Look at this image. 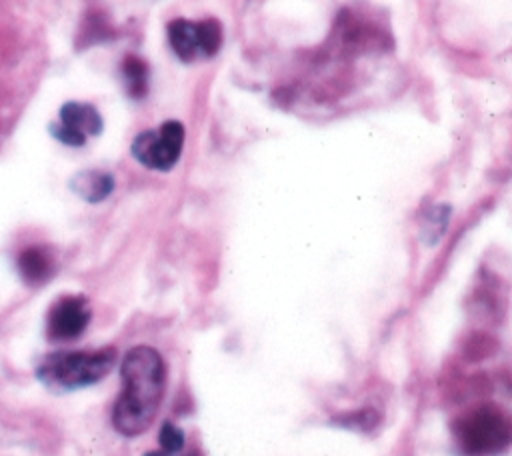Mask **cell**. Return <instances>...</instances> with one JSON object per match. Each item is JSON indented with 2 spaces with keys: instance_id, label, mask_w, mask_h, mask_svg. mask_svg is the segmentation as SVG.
Listing matches in <instances>:
<instances>
[{
  "instance_id": "11",
  "label": "cell",
  "mask_w": 512,
  "mask_h": 456,
  "mask_svg": "<svg viewBox=\"0 0 512 456\" xmlns=\"http://www.w3.org/2000/svg\"><path fill=\"white\" fill-rule=\"evenodd\" d=\"M198 28V42H200V54L202 56H212L218 52L222 44V30L220 24L212 18L196 22Z\"/></svg>"
},
{
  "instance_id": "1",
  "label": "cell",
  "mask_w": 512,
  "mask_h": 456,
  "mask_svg": "<svg viewBox=\"0 0 512 456\" xmlns=\"http://www.w3.org/2000/svg\"><path fill=\"white\" fill-rule=\"evenodd\" d=\"M166 384L162 356L150 346H134L122 360V392L112 410V424L122 436L142 434L160 408Z\"/></svg>"
},
{
  "instance_id": "3",
  "label": "cell",
  "mask_w": 512,
  "mask_h": 456,
  "mask_svg": "<svg viewBox=\"0 0 512 456\" xmlns=\"http://www.w3.org/2000/svg\"><path fill=\"white\" fill-rule=\"evenodd\" d=\"M114 364V350L98 352H58L44 360L38 368L40 380L50 386L74 390L102 380Z\"/></svg>"
},
{
  "instance_id": "9",
  "label": "cell",
  "mask_w": 512,
  "mask_h": 456,
  "mask_svg": "<svg viewBox=\"0 0 512 456\" xmlns=\"http://www.w3.org/2000/svg\"><path fill=\"white\" fill-rule=\"evenodd\" d=\"M18 268H20V274L24 280L36 284L50 276L52 262H50V256L42 248H28L20 254Z\"/></svg>"
},
{
  "instance_id": "2",
  "label": "cell",
  "mask_w": 512,
  "mask_h": 456,
  "mask_svg": "<svg viewBox=\"0 0 512 456\" xmlns=\"http://www.w3.org/2000/svg\"><path fill=\"white\" fill-rule=\"evenodd\" d=\"M452 432L464 456H496L512 444V418L494 404H482L460 414Z\"/></svg>"
},
{
  "instance_id": "4",
  "label": "cell",
  "mask_w": 512,
  "mask_h": 456,
  "mask_svg": "<svg viewBox=\"0 0 512 456\" xmlns=\"http://www.w3.org/2000/svg\"><path fill=\"white\" fill-rule=\"evenodd\" d=\"M184 128L176 120L164 122L156 130H146L132 144L134 158L152 170H170L182 152Z\"/></svg>"
},
{
  "instance_id": "12",
  "label": "cell",
  "mask_w": 512,
  "mask_h": 456,
  "mask_svg": "<svg viewBox=\"0 0 512 456\" xmlns=\"http://www.w3.org/2000/svg\"><path fill=\"white\" fill-rule=\"evenodd\" d=\"M160 446H162V452L166 456L182 450L184 446V434L180 428H176L174 424L170 422H164L162 424V430H160Z\"/></svg>"
},
{
  "instance_id": "6",
  "label": "cell",
  "mask_w": 512,
  "mask_h": 456,
  "mask_svg": "<svg viewBox=\"0 0 512 456\" xmlns=\"http://www.w3.org/2000/svg\"><path fill=\"white\" fill-rule=\"evenodd\" d=\"M88 322V302L80 296H66L58 300L48 312V334L54 340H72L86 330Z\"/></svg>"
},
{
  "instance_id": "10",
  "label": "cell",
  "mask_w": 512,
  "mask_h": 456,
  "mask_svg": "<svg viewBox=\"0 0 512 456\" xmlns=\"http://www.w3.org/2000/svg\"><path fill=\"white\" fill-rule=\"evenodd\" d=\"M124 82H126V90L130 92V96L140 98L146 94V86H148V68L140 58H126L124 66Z\"/></svg>"
},
{
  "instance_id": "8",
  "label": "cell",
  "mask_w": 512,
  "mask_h": 456,
  "mask_svg": "<svg viewBox=\"0 0 512 456\" xmlns=\"http://www.w3.org/2000/svg\"><path fill=\"white\" fill-rule=\"evenodd\" d=\"M114 188V182L104 172H82L72 180V190L88 202L104 200Z\"/></svg>"
},
{
  "instance_id": "7",
  "label": "cell",
  "mask_w": 512,
  "mask_h": 456,
  "mask_svg": "<svg viewBox=\"0 0 512 456\" xmlns=\"http://www.w3.org/2000/svg\"><path fill=\"white\" fill-rule=\"evenodd\" d=\"M168 40L176 56L184 62L194 60L200 54V42H198V28L196 22L178 18L168 24Z\"/></svg>"
},
{
  "instance_id": "5",
  "label": "cell",
  "mask_w": 512,
  "mask_h": 456,
  "mask_svg": "<svg viewBox=\"0 0 512 456\" xmlns=\"http://www.w3.org/2000/svg\"><path fill=\"white\" fill-rule=\"evenodd\" d=\"M100 130L102 118L98 110L86 102H66L60 110V124L52 126V134L68 146H82L88 136Z\"/></svg>"
},
{
  "instance_id": "13",
  "label": "cell",
  "mask_w": 512,
  "mask_h": 456,
  "mask_svg": "<svg viewBox=\"0 0 512 456\" xmlns=\"http://www.w3.org/2000/svg\"><path fill=\"white\" fill-rule=\"evenodd\" d=\"M190 456H198V454H190Z\"/></svg>"
}]
</instances>
